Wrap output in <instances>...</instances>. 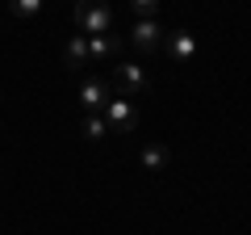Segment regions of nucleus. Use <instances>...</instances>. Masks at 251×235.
I'll use <instances>...</instances> for the list:
<instances>
[{
	"instance_id": "9b49d317",
	"label": "nucleus",
	"mask_w": 251,
	"mask_h": 235,
	"mask_svg": "<svg viewBox=\"0 0 251 235\" xmlns=\"http://www.w3.org/2000/svg\"><path fill=\"white\" fill-rule=\"evenodd\" d=\"M9 13L13 17H34V13H42V0H9Z\"/></svg>"
},
{
	"instance_id": "f257e3e1",
	"label": "nucleus",
	"mask_w": 251,
	"mask_h": 235,
	"mask_svg": "<svg viewBox=\"0 0 251 235\" xmlns=\"http://www.w3.org/2000/svg\"><path fill=\"white\" fill-rule=\"evenodd\" d=\"M109 92L113 97H126V101H134V97H143L147 88H151V80H147V72L138 63H117L113 72H109Z\"/></svg>"
},
{
	"instance_id": "0eeeda50",
	"label": "nucleus",
	"mask_w": 251,
	"mask_h": 235,
	"mask_svg": "<svg viewBox=\"0 0 251 235\" xmlns=\"http://www.w3.org/2000/svg\"><path fill=\"white\" fill-rule=\"evenodd\" d=\"M113 55H122V38L117 34H92L88 38V63H105Z\"/></svg>"
},
{
	"instance_id": "ddd939ff",
	"label": "nucleus",
	"mask_w": 251,
	"mask_h": 235,
	"mask_svg": "<svg viewBox=\"0 0 251 235\" xmlns=\"http://www.w3.org/2000/svg\"><path fill=\"white\" fill-rule=\"evenodd\" d=\"M75 4H84V0H75Z\"/></svg>"
},
{
	"instance_id": "20e7f679",
	"label": "nucleus",
	"mask_w": 251,
	"mask_h": 235,
	"mask_svg": "<svg viewBox=\"0 0 251 235\" xmlns=\"http://www.w3.org/2000/svg\"><path fill=\"white\" fill-rule=\"evenodd\" d=\"M130 42L138 46V51H155V46H163V29L155 17H138L134 29H130Z\"/></svg>"
},
{
	"instance_id": "f8f14e48",
	"label": "nucleus",
	"mask_w": 251,
	"mask_h": 235,
	"mask_svg": "<svg viewBox=\"0 0 251 235\" xmlns=\"http://www.w3.org/2000/svg\"><path fill=\"white\" fill-rule=\"evenodd\" d=\"M130 9H134L138 17H155V9H159V0H130Z\"/></svg>"
},
{
	"instance_id": "1a4fd4ad",
	"label": "nucleus",
	"mask_w": 251,
	"mask_h": 235,
	"mask_svg": "<svg viewBox=\"0 0 251 235\" xmlns=\"http://www.w3.org/2000/svg\"><path fill=\"white\" fill-rule=\"evenodd\" d=\"M138 164H143L147 172H163V168H168V147H143Z\"/></svg>"
},
{
	"instance_id": "7ed1b4c3",
	"label": "nucleus",
	"mask_w": 251,
	"mask_h": 235,
	"mask_svg": "<svg viewBox=\"0 0 251 235\" xmlns=\"http://www.w3.org/2000/svg\"><path fill=\"white\" fill-rule=\"evenodd\" d=\"M109 122V130H134L138 126V114H134V101H126V97H109L105 114H100Z\"/></svg>"
},
{
	"instance_id": "f03ea898",
	"label": "nucleus",
	"mask_w": 251,
	"mask_h": 235,
	"mask_svg": "<svg viewBox=\"0 0 251 235\" xmlns=\"http://www.w3.org/2000/svg\"><path fill=\"white\" fill-rule=\"evenodd\" d=\"M75 26H80L84 38L92 34H109L113 29V9H109V0H84V4H75Z\"/></svg>"
},
{
	"instance_id": "423d86ee",
	"label": "nucleus",
	"mask_w": 251,
	"mask_h": 235,
	"mask_svg": "<svg viewBox=\"0 0 251 235\" xmlns=\"http://www.w3.org/2000/svg\"><path fill=\"white\" fill-rule=\"evenodd\" d=\"M109 84L105 80H84L80 84V105L88 109V114H105V105H109Z\"/></svg>"
},
{
	"instance_id": "6e6552de",
	"label": "nucleus",
	"mask_w": 251,
	"mask_h": 235,
	"mask_svg": "<svg viewBox=\"0 0 251 235\" xmlns=\"http://www.w3.org/2000/svg\"><path fill=\"white\" fill-rule=\"evenodd\" d=\"M63 59H67V67H84L88 63V38L75 34L72 42H67V51H63Z\"/></svg>"
},
{
	"instance_id": "9d476101",
	"label": "nucleus",
	"mask_w": 251,
	"mask_h": 235,
	"mask_svg": "<svg viewBox=\"0 0 251 235\" xmlns=\"http://www.w3.org/2000/svg\"><path fill=\"white\" fill-rule=\"evenodd\" d=\"M109 135V122L100 114H88L84 118V139H88V143H100V139Z\"/></svg>"
},
{
	"instance_id": "39448f33",
	"label": "nucleus",
	"mask_w": 251,
	"mask_h": 235,
	"mask_svg": "<svg viewBox=\"0 0 251 235\" xmlns=\"http://www.w3.org/2000/svg\"><path fill=\"white\" fill-rule=\"evenodd\" d=\"M163 51H168L176 63H188V59L197 55V38L188 34V29H172V34H163Z\"/></svg>"
}]
</instances>
